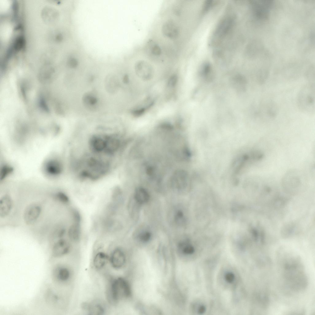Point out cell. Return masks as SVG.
<instances>
[{"label":"cell","mask_w":315,"mask_h":315,"mask_svg":"<svg viewBox=\"0 0 315 315\" xmlns=\"http://www.w3.org/2000/svg\"><path fill=\"white\" fill-rule=\"evenodd\" d=\"M80 229L79 223L75 222L71 225L68 231L69 238L72 240L78 241L80 236Z\"/></svg>","instance_id":"cell-21"},{"label":"cell","mask_w":315,"mask_h":315,"mask_svg":"<svg viewBox=\"0 0 315 315\" xmlns=\"http://www.w3.org/2000/svg\"><path fill=\"white\" fill-rule=\"evenodd\" d=\"M186 174L182 171H178L174 173L173 177L172 182L175 187L181 189L185 184Z\"/></svg>","instance_id":"cell-17"},{"label":"cell","mask_w":315,"mask_h":315,"mask_svg":"<svg viewBox=\"0 0 315 315\" xmlns=\"http://www.w3.org/2000/svg\"><path fill=\"white\" fill-rule=\"evenodd\" d=\"M112 284L119 299L122 297H128L131 294L130 285L124 278L119 277L112 280Z\"/></svg>","instance_id":"cell-8"},{"label":"cell","mask_w":315,"mask_h":315,"mask_svg":"<svg viewBox=\"0 0 315 315\" xmlns=\"http://www.w3.org/2000/svg\"><path fill=\"white\" fill-rule=\"evenodd\" d=\"M301 172L297 170H290L284 175L282 180L283 189L288 193H294L301 187L304 177Z\"/></svg>","instance_id":"cell-4"},{"label":"cell","mask_w":315,"mask_h":315,"mask_svg":"<svg viewBox=\"0 0 315 315\" xmlns=\"http://www.w3.org/2000/svg\"><path fill=\"white\" fill-rule=\"evenodd\" d=\"M223 278L225 283L229 285L234 284L236 280V276L231 271H226L223 275Z\"/></svg>","instance_id":"cell-23"},{"label":"cell","mask_w":315,"mask_h":315,"mask_svg":"<svg viewBox=\"0 0 315 315\" xmlns=\"http://www.w3.org/2000/svg\"><path fill=\"white\" fill-rule=\"evenodd\" d=\"M54 197L57 201L64 204L68 203L69 201L68 196L62 192H57L55 194Z\"/></svg>","instance_id":"cell-27"},{"label":"cell","mask_w":315,"mask_h":315,"mask_svg":"<svg viewBox=\"0 0 315 315\" xmlns=\"http://www.w3.org/2000/svg\"><path fill=\"white\" fill-rule=\"evenodd\" d=\"M82 306L83 309L87 311L90 314L102 315L105 312L104 307L100 304H90L85 303Z\"/></svg>","instance_id":"cell-16"},{"label":"cell","mask_w":315,"mask_h":315,"mask_svg":"<svg viewBox=\"0 0 315 315\" xmlns=\"http://www.w3.org/2000/svg\"><path fill=\"white\" fill-rule=\"evenodd\" d=\"M126 260L125 254L121 249H115L111 254L110 257L111 264L115 269L122 268L124 265Z\"/></svg>","instance_id":"cell-12"},{"label":"cell","mask_w":315,"mask_h":315,"mask_svg":"<svg viewBox=\"0 0 315 315\" xmlns=\"http://www.w3.org/2000/svg\"><path fill=\"white\" fill-rule=\"evenodd\" d=\"M178 249L180 253L184 256H190L195 252L193 247L186 241L180 242L178 245Z\"/></svg>","instance_id":"cell-18"},{"label":"cell","mask_w":315,"mask_h":315,"mask_svg":"<svg viewBox=\"0 0 315 315\" xmlns=\"http://www.w3.org/2000/svg\"><path fill=\"white\" fill-rule=\"evenodd\" d=\"M52 275L54 280L57 282L63 283L70 278L71 273L67 267L61 265H57L54 269Z\"/></svg>","instance_id":"cell-11"},{"label":"cell","mask_w":315,"mask_h":315,"mask_svg":"<svg viewBox=\"0 0 315 315\" xmlns=\"http://www.w3.org/2000/svg\"><path fill=\"white\" fill-rule=\"evenodd\" d=\"M134 197L135 200L138 203L142 204L148 201L150 199V195L145 189L139 187L135 190Z\"/></svg>","instance_id":"cell-15"},{"label":"cell","mask_w":315,"mask_h":315,"mask_svg":"<svg viewBox=\"0 0 315 315\" xmlns=\"http://www.w3.org/2000/svg\"><path fill=\"white\" fill-rule=\"evenodd\" d=\"M280 264L282 278L287 286L294 292L304 291L307 287L308 280L300 257L286 254L281 257Z\"/></svg>","instance_id":"cell-1"},{"label":"cell","mask_w":315,"mask_h":315,"mask_svg":"<svg viewBox=\"0 0 315 315\" xmlns=\"http://www.w3.org/2000/svg\"><path fill=\"white\" fill-rule=\"evenodd\" d=\"M148 51L150 56L155 58L161 57L162 50L161 47L157 42H150L148 45Z\"/></svg>","instance_id":"cell-20"},{"label":"cell","mask_w":315,"mask_h":315,"mask_svg":"<svg viewBox=\"0 0 315 315\" xmlns=\"http://www.w3.org/2000/svg\"><path fill=\"white\" fill-rule=\"evenodd\" d=\"M174 218L175 222L178 225H182L185 222L184 214L181 209H177L175 211Z\"/></svg>","instance_id":"cell-24"},{"label":"cell","mask_w":315,"mask_h":315,"mask_svg":"<svg viewBox=\"0 0 315 315\" xmlns=\"http://www.w3.org/2000/svg\"><path fill=\"white\" fill-rule=\"evenodd\" d=\"M70 249L69 242L66 239H59L54 243L52 248V254L55 257H59L67 254Z\"/></svg>","instance_id":"cell-10"},{"label":"cell","mask_w":315,"mask_h":315,"mask_svg":"<svg viewBox=\"0 0 315 315\" xmlns=\"http://www.w3.org/2000/svg\"><path fill=\"white\" fill-rule=\"evenodd\" d=\"M151 233L149 231L145 230L141 232L138 235V239L141 242H147L151 239Z\"/></svg>","instance_id":"cell-26"},{"label":"cell","mask_w":315,"mask_h":315,"mask_svg":"<svg viewBox=\"0 0 315 315\" xmlns=\"http://www.w3.org/2000/svg\"><path fill=\"white\" fill-rule=\"evenodd\" d=\"M13 168L10 166L5 165L2 167L1 171V179H4L7 175L11 173Z\"/></svg>","instance_id":"cell-28"},{"label":"cell","mask_w":315,"mask_h":315,"mask_svg":"<svg viewBox=\"0 0 315 315\" xmlns=\"http://www.w3.org/2000/svg\"><path fill=\"white\" fill-rule=\"evenodd\" d=\"M298 107L302 112L313 114L315 111V88L314 83H309L304 86L297 95Z\"/></svg>","instance_id":"cell-2"},{"label":"cell","mask_w":315,"mask_h":315,"mask_svg":"<svg viewBox=\"0 0 315 315\" xmlns=\"http://www.w3.org/2000/svg\"><path fill=\"white\" fill-rule=\"evenodd\" d=\"M86 102L90 105H94L97 102V100L94 97L91 96H86L85 98Z\"/></svg>","instance_id":"cell-30"},{"label":"cell","mask_w":315,"mask_h":315,"mask_svg":"<svg viewBox=\"0 0 315 315\" xmlns=\"http://www.w3.org/2000/svg\"><path fill=\"white\" fill-rule=\"evenodd\" d=\"M144 111V109H140L136 110L133 112V114L135 116H140L143 114Z\"/></svg>","instance_id":"cell-32"},{"label":"cell","mask_w":315,"mask_h":315,"mask_svg":"<svg viewBox=\"0 0 315 315\" xmlns=\"http://www.w3.org/2000/svg\"><path fill=\"white\" fill-rule=\"evenodd\" d=\"M11 197L8 195H5L0 199V217L4 218L7 216L11 211L13 206Z\"/></svg>","instance_id":"cell-14"},{"label":"cell","mask_w":315,"mask_h":315,"mask_svg":"<svg viewBox=\"0 0 315 315\" xmlns=\"http://www.w3.org/2000/svg\"><path fill=\"white\" fill-rule=\"evenodd\" d=\"M177 77L176 76L173 75L171 77L168 82V85L170 86H174L177 83Z\"/></svg>","instance_id":"cell-31"},{"label":"cell","mask_w":315,"mask_h":315,"mask_svg":"<svg viewBox=\"0 0 315 315\" xmlns=\"http://www.w3.org/2000/svg\"><path fill=\"white\" fill-rule=\"evenodd\" d=\"M107 135H96L90 138L89 145L90 150L95 153L105 154L107 145Z\"/></svg>","instance_id":"cell-9"},{"label":"cell","mask_w":315,"mask_h":315,"mask_svg":"<svg viewBox=\"0 0 315 315\" xmlns=\"http://www.w3.org/2000/svg\"><path fill=\"white\" fill-rule=\"evenodd\" d=\"M108 257L107 255L103 252L97 253L94 259L93 264L94 267L97 269L102 268L107 263Z\"/></svg>","instance_id":"cell-19"},{"label":"cell","mask_w":315,"mask_h":315,"mask_svg":"<svg viewBox=\"0 0 315 315\" xmlns=\"http://www.w3.org/2000/svg\"><path fill=\"white\" fill-rule=\"evenodd\" d=\"M85 169L80 173L82 177L95 179L105 174L109 168V164L107 161L91 157L85 163Z\"/></svg>","instance_id":"cell-3"},{"label":"cell","mask_w":315,"mask_h":315,"mask_svg":"<svg viewBox=\"0 0 315 315\" xmlns=\"http://www.w3.org/2000/svg\"><path fill=\"white\" fill-rule=\"evenodd\" d=\"M42 211V207L38 203H34L27 205L23 213V219L25 222L28 225L34 223L39 217Z\"/></svg>","instance_id":"cell-7"},{"label":"cell","mask_w":315,"mask_h":315,"mask_svg":"<svg viewBox=\"0 0 315 315\" xmlns=\"http://www.w3.org/2000/svg\"><path fill=\"white\" fill-rule=\"evenodd\" d=\"M194 309L197 313L202 314L205 312L206 310V308L205 305L203 304H199L197 305L194 306Z\"/></svg>","instance_id":"cell-29"},{"label":"cell","mask_w":315,"mask_h":315,"mask_svg":"<svg viewBox=\"0 0 315 315\" xmlns=\"http://www.w3.org/2000/svg\"><path fill=\"white\" fill-rule=\"evenodd\" d=\"M294 225L292 223L288 224L284 226L282 229V236L284 237H288L292 235L294 230Z\"/></svg>","instance_id":"cell-25"},{"label":"cell","mask_w":315,"mask_h":315,"mask_svg":"<svg viewBox=\"0 0 315 315\" xmlns=\"http://www.w3.org/2000/svg\"><path fill=\"white\" fill-rule=\"evenodd\" d=\"M44 170L48 175L56 176L60 175L62 173V167L61 163L58 160L51 159L45 164Z\"/></svg>","instance_id":"cell-13"},{"label":"cell","mask_w":315,"mask_h":315,"mask_svg":"<svg viewBox=\"0 0 315 315\" xmlns=\"http://www.w3.org/2000/svg\"><path fill=\"white\" fill-rule=\"evenodd\" d=\"M65 229L62 226H57L53 230L50 234V238L57 240L62 238L65 233Z\"/></svg>","instance_id":"cell-22"},{"label":"cell","mask_w":315,"mask_h":315,"mask_svg":"<svg viewBox=\"0 0 315 315\" xmlns=\"http://www.w3.org/2000/svg\"><path fill=\"white\" fill-rule=\"evenodd\" d=\"M278 108L275 103L271 100L262 102L257 107L255 115L257 118L263 121H270L277 117Z\"/></svg>","instance_id":"cell-5"},{"label":"cell","mask_w":315,"mask_h":315,"mask_svg":"<svg viewBox=\"0 0 315 315\" xmlns=\"http://www.w3.org/2000/svg\"><path fill=\"white\" fill-rule=\"evenodd\" d=\"M161 30L163 36L171 40L177 38L181 32L179 25L172 19H168L163 22Z\"/></svg>","instance_id":"cell-6"},{"label":"cell","mask_w":315,"mask_h":315,"mask_svg":"<svg viewBox=\"0 0 315 315\" xmlns=\"http://www.w3.org/2000/svg\"><path fill=\"white\" fill-rule=\"evenodd\" d=\"M253 1H254V0H253ZM261 1H268V2H271V1H265V0H261Z\"/></svg>","instance_id":"cell-33"}]
</instances>
